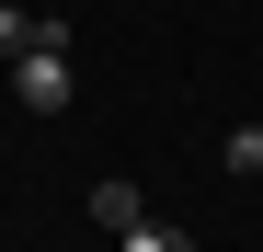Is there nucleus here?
Instances as JSON below:
<instances>
[{"label": "nucleus", "instance_id": "nucleus-4", "mask_svg": "<svg viewBox=\"0 0 263 252\" xmlns=\"http://www.w3.org/2000/svg\"><path fill=\"white\" fill-rule=\"evenodd\" d=\"M217 160H229V172L252 184V172H263V115H252V126H229V138H217Z\"/></svg>", "mask_w": 263, "mask_h": 252}, {"label": "nucleus", "instance_id": "nucleus-3", "mask_svg": "<svg viewBox=\"0 0 263 252\" xmlns=\"http://www.w3.org/2000/svg\"><path fill=\"white\" fill-rule=\"evenodd\" d=\"M138 218H149V206H138V184H92V229H115V241H126Z\"/></svg>", "mask_w": 263, "mask_h": 252}, {"label": "nucleus", "instance_id": "nucleus-1", "mask_svg": "<svg viewBox=\"0 0 263 252\" xmlns=\"http://www.w3.org/2000/svg\"><path fill=\"white\" fill-rule=\"evenodd\" d=\"M12 103H23V115H69V103H80L69 34H58V46H23V58H12Z\"/></svg>", "mask_w": 263, "mask_h": 252}, {"label": "nucleus", "instance_id": "nucleus-2", "mask_svg": "<svg viewBox=\"0 0 263 252\" xmlns=\"http://www.w3.org/2000/svg\"><path fill=\"white\" fill-rule=\"evenodd\" d=\"M23 46H58V23L23 12V0H0V58H23Z\"/></svg>", "mask_w": 263, "mask_h": 252}]
</instances>
